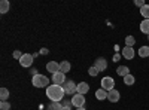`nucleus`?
Masks as SVG:
<instances>
[{"mask_svg": "<svg viewBox=\"0 0 149 110\" xmlns=\"http://www.w3.org/2000/svg\"><path fill=\"white\" fill-rule=\"evenodd\" d=\"M64 95H66V92H64V89H63V86L61 85H55V83H52V85H49V86L46 88V97L51 101H61L64 98Z\"/></svg>", "mask_w": 149, "mask_h": 110, "instance_id": "1", "label": "nucleus"}, {"mask_svg": "<svg viewBox=\"0 0 149 110\" xmlns=\"http://www.w3.org/2000/svg\"><path fill=\"white\" fill-rule=\"evenodd\" d=\"M31 83H33V86L36 88H48L49 86V79L45 76V75H34L31 77Z\"/></svg>", "mask_w": 149, "mask_h": 110, "instance_id": "2", "label": "nucleus"}, {"mask_svg": "<svg viewBox=\"0 0 149 110\" xmlns=\"http://www.w3.org/2000/svg\"><path fill=\"white\" fill-rule=\"evenodd\" d=\"M102 88L104 89V91H112V89H115V80H113V77H110V76H104L103 79H102Z\"/></svg>", "mask_w": 149, "mask_h": 110, "instance_id": "3", "label": "nucleus"}, {"mask_svg": "<svg viewBox=\"0 0 149 110\" xmlns=\"http://www.w3.org/2000/svg\"><path fill=\"white\" fill-rule=\"evenodd\" d=\"M76 86H78V83H74L73 80H66L63 85V89L67 95H74L76 94Z\"/></svg>", "mask_w": 149, "mask_h": 110, "instance_id": "4", "label": "nucleus"}, {"mask_svg": "<svg viewBox=\"0 0 149 110\" xmlns=\"http://www.w3.org/2000/svg\"><path fill=\"white\" fill-rule=\"evenodd\" d=\"M72 104L76 107V109H79V107H84L85 106V95H81V94H74L73 97H72Z\"/></svg>", "mask_w": 149, "mask_h": 110, "instance_id": "5", "label": "nucleus"}, {"mask_svg": "<svg viewBox=\"0 0 149 110\" xmlns=\"http://www.w3.org/2000/svg\"><path fill=\"white\" fill-rule=\"evenodd\" d=\"M33 61H34V57H33L31 54H24L22 58L19 59V64H21V67H24V68H29L30 66H33Z\"/></svg>", "mask_w": 149, "mask_h": 110, "instance_id": "6", "label": "nucleus"}, {"mask_svg": "<svg viewBox=\"0 0 149 110\" xmlns=\"http://www.w3.org/2000/svg\"><path fill=\"white\" fill-rule=\"evenodd\" d=\"M64 82H66V75H64V73L57 71L55 75H52V83H55V85H61V86H63Z\"/></svg>", "mask_w": 149, "mask_h": 110, "instance_id": "7", "label": "nucleus"}, {"mask_svg": "<svg viewBox=\"0 0 149 110\" xmlns=\"http://www.w3.org/2000/svg\"><path fill=\"white\" fill-rule=\"evenodd\" d=\"M121 55L125 58V59H133L136 52H134V48H130V46H125V48H122V52Z\"/></svg>", "mask_w": 149, "mask_h": 110, "instance_id": "8", "label": "nucleus"}, {"mask_svg": "<svg viewBox=\"0 0 149 110\" xmlns=\"http://www.w3.org/2000/svg\"><path fill=\"white\" fill-rule=\"evenodd\" d=\"M119 98H121V94H119L118 89H112V91L107 92V100H109L110 103H118Z\"/></svg>", "mask_w": 149, "mask_h": 110, "instance_id": "9", "label": "nucleus"}, {"mask_svg": "<svg viewBox=\"0 0 149 110\" xmlns=\"http://www.w3.org/2000/svg\"><path fill=\"white\" fill-rule=\"evenodd\" d=\"M94 66L98 68V71H104L106 68H107V61L103 58V57H98L97 59H95V63H94Z\"/></svg>", "mask_w": 149, "mask_h": 110, "instance_id": "10", "label": "nucleus"}, {"mask_svg": "<svg viewBox=\"0 0 149 110\" xmlns=\"http://www.w3.org/2000/svg\"><path fill=\"white\" fill-rule=\"evenodd\" d=\"M46 70L49 73H52V75H55L57 71H60V63H57V61H49L46 64Z\"/></svg>", "mask_w": 149, "mask_h": 110, "instance_id": "11", "label": "nucleus"}, {"mask_svg": "<svg viewBox=\"0 0 149 110\" xmlns=\"http://www.w3.org/2000/svg\"><path fill=\"white\" fill-rule=\"evenodd\" d=\"M88 91H90V85L86 83V82H81V83H78V86H76V92H78V94L85 95Z\"/></svg>", "mask_w": 149, "mask_h": 110, "instance_id": "12", "label": "nucleus"}, {"mask_svg": "<svg viewBox=\"0 0 149 110\" xmlns=\"http://www.w3.org/2000/svg\"><path fill=\"white\" fill-rule=\"evenodd\" d=\"M116 75L118 76H122V77H125L127 75H130V68L127 66H119L116 68Z\"/></svg>", "mask_w": 149, "mask_h": 110, "instance_id": "13", "label": "nucleus"}, {"mask_svg": "<svg viewBox=\"0 0 149 110\" xmlns=\"http://www.w3.org/2000/svg\"><path fill=\"white\" fill-rule=\"evenodd\" d=\"M95 98L97 100H107V91H104L103 88H100V89H97L95 91Z\"/></svg>", "mask_w": 149, "mask_h": 110, "instance_id": "14", "label": "nucleus"}, {"mask_svg": "<svg viewBox=\"0 0 149 110\" xmlns=\"http://www.w3.org/2000/svg\"><path fill=\"white\" fill-rule=\"evenodd\" d=\"M70 68H72V64L69 63V61H63V63H60V71L61 73H69L70 71Z\"/></svg>", "mask_w": 149, "mask_h": 110, "instance_id": "15", "label": "nucleus"}, {"mask_svg": "<svg viewBox=\"0 0 149 110\" xmlns=\"http://www.w3.org/2000/svg\"><path fill=\"white\" fill-rule=\"evenodd\" d=\"M140 31L143 34H148L149 36V19H143L140 22Z\"/></svg>", "mask_w": 149, "mask_h": 110, "instance_id": "16", "label": "nucleus"}, {"mask_svg": "<svg viewBox=\"0 0 149 110\" xmlns=\"http://www.w3.org/2000/svg\"><path fill=\"white\" fill-rule=\"evenodd\" d=\"M9 9H10V3L8 0H2V2H0V12L6 14V12H9Z\"/></svg>", "mask_w": 149, "mask_h": 110, "instance_id": "17", "label": "nucleus"}, {"mask_svg": "<svg viewBox=\"0 0 149 110\" xmlns=\"http://www.w3.org/2000/svg\"><path fill=\"white\" fill-rule=\"evenodd\" d=\"M46 110H63V104L58 101H51V104L46 107Z\"/></svg>", "mask_w": 149, "mask_h": 110, "instance_id": "18", "label": "nucleus"}, {"mask_svg": "<svg viewBox=\"0 0 149 110\" xmlns=\"http://www.w3.org/2000/svg\"><path fill=\"white\" fill-rule=\"evenodd\" d=\"M9 97H10V92H9L8 88H2V89H0V98H2V101H8Z\"/></svg>", "mask_w": 149, "mask_h": 110, "instance_id": "19", "label": "nucleus"}, {"mask_svg": "<svg viewBox=\"0 0 149 110\" xmlns=\"http://www.w3.org/2000/svg\"><path fill=\"white\" fill-rule=\"evenodd\" d=\"M139 57L140 58H148L149 57V46H140V49H139Z\"/></svg>", "mask_w": 149, "mask_h": 110, "instance_id": "20", "label": "nucleus"}, {"mask_svg": "<svg viewBox=\"0 0 149 110\" xmlns=\"http://www.w3.org/2000/svg\"><path fill=\"white\" fill-rule=\"evenodd\" d=\"M134 82H136V77L131 75V73H130V75H127L125 77H124V83H125V85H128V86L134 85Z\"/></svg>", "mask_w": 149, "mask_h": 110, "instance_id": "21", "label": "nucleus"}, {"mask_svg": "<svg viewBox=\"0 0 149 110\" xmlns=\"http://www.w3.org/2000/svg\"><path fill=\"white\" fill-rule=\"evenodd\" d=\"M140 14L145 19H149V5H145L142 9H140Z\"/></svg>", "mask_w": 149, "mask_h": 110, "instance_id": "22", "label": "nucleus"}, {"mask_svg": "<svg viewBox=\"0 0 149 110\" xmlns=\"http://www.w3.org/2000/svg\"><path fill=\"white\" fill-rule=\"evenodd\" d=\"M134 45H136V39H134V36H127V37H125V46L133 48Z\"/></svg>", "mask_w": 149, "mask_h": 110, "instance_id": "23", "label": "nucleus"}, {"mask_svg": "<svg viewBox=\"0 0 149 110\" xmlns=\"http://www.w3.org/2000/svg\"><path fill=\"white\" fill-rule=\"evenodd\" d=\"M98 73H100V71H98V68H97L95 66H93V67H90V68H88V75H90V76H93V77H94V76H97Z\"/></svg>", "mask_w": 149, "mask_h": 110, "instance_id": "24", "label": "nucleus"}, {"mask_svg": "<svg viewBox=\"0 0 149 110\" xmlns=\"http://www.w3.org/2000/svg\"><path fill=\"white\" fill-rule=\"evenodd\" d=\"M0 109H2V110H9L10 109L9 101H2V103H0Z\"/></svg>", "mask_w": 149, "mask_h": 110, "instance_id": "25", "label": "nucleus"}, {"mask_svg": "<svg viewBox=\"0 0 149 110\" xmlns=\"http://www.w3.org/2000/svg\"><path fill=\"white\" fill-rule=\"evenodd\" d=\"M134 5H136V6H139V8L142 9V8H143L146 3H145V0H136V2H134Z\"/></svg>", "mask_w": 149, "mask_h": 110, "instance_id": "26", "label": "nucleus"}, {"mask_svg": "<svg viewBox=\"0 0 149 110\" xmlns=\"http://www.w3.org/2000/svg\"><path fill=\"white\" fill-rule=\"evenodd\" d=\"M22 55H24V54H21L19 51H14V58H17L18 61H19V59L22 58Z\"/></svg>", "mask_w": 149, "mask_h": 110, "instance_id": "27", "label": "nucleus"}, {"mask_svg": "<svg viewBox=\"0 0 149 110\" xmlns=\"http://www.w3.org/2000/svg\"><path fill=\"white\" fill-rule=\"evenodd\" d=\"M119 59H121V55H119V54H115L113 58H112V61H113V63H118Z\"/></svg>", "mask_w": 149, "mask_h": 110, "instance_id": "28", "label": "nucleus"}, {"mask_svg": "<svg viewBox=\"0 0 149 110\" xmlns=\"http://www.w3.org/2000/svg\"><path fill=\"white\" fill-rule=\"evenodd\" d=\"M48 52H49V51H48V49H45V48H43V49H40V54H42V55H46Z\"/></svg>", "mask_w": 149, "mask_h": 110, "instance_id": "29", "label": "nucleus"}, {"mask_svg": "<svg viewBox=\"0 0 149 110\" xmlns=\"http://www.w3.org/2000/svg\"><path fill=\"white\" fill-rule=\"evenodd\" d=\"M72 106H73V104H70V106H63V110H72Z\"/></svg>", "mask_w": 149, "mask_h": 110, "instance_id": "30", "label": "nucleus"}, {"mask_svg": "<svg viewBox=\"0 0 149 110\" xmlns=\"http://www.w3.org/2000/svg\"><path fill=\"white\" fill-rule=\"evenodd\" d=\"M76 110H86L85 107H79V109H76Z\"/></svg>", "mask_w": 149, "mask_h": 110, "instance_id": "31", "label": "nucleus"}, {"mask_svg": "<svg viewBox=\"0 0 149 110\" xmlns=\"http://www.w3.org/2000/svg\"><path fill=\"white\" fill-rule=\"evenodd\" d=\"M148 39H149V36H148Z\"/></svg>", "mask_w": 149, "mask_h": 110, "instance_id": "32", "label": "nucleus"}]
</instances>
